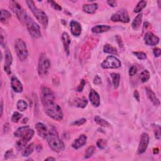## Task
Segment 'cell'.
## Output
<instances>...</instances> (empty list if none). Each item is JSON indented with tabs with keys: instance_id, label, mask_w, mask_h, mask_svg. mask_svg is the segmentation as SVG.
Here are the masks:
<instances>
[{
	"instance_id": "cell-1",
	"label": "cell",
	"mask_w": 161,
	"mask_h": 161,
	"mask_svg": "<svg viewBox=\"0 0 161 161\" xmlns=\"http://www.w3.org/2000/svg\"><path fill=\"white\" fill-rule=\"evenodd\" d=\"M34 134V130L29 126H23L18 128L14 133L15 137L20 139L16 144L17 150L19 151L23 150L27 143L33 138Z\"/></svg>"
},
{
	"instance_id": "cell-2",
	"label": "cell",
	"mask_w": 161,
	"mask_h": 161,
	"mask_svg": "<svg viewBox=\"0 0 161 161\" xmlns=\"http://www.w3.org/2000/svg\"><path fill=\"white\" fill-rule=\"evenodd\" d=\"M46 140L50 148L53 151L56 152H61L64 150V144L60 139L59 134L56 129L51 128L48 130Z\"/></svg>"
},
{
	"instance_id": "cell-3",
	"label": "cell",
	"mask_w": 161,
	"mask_h": 161,
	"mask_svg": "<svg viewBox=\"0 0 161 161\" xmlns=\"http://www.w3.org/2000/svg\"><path fill=\"white\" fill-rule=\"evenodd\" d=\"M45 113L51 118L56 121H61L64 114L61 106L54 101L43 105Z\"/></svg>"
},
{
	"instance_id": "cell-4",
	"label": "cell",
	"mask_w": 161,
	"mask_h": 161,
	"mask_svg": "<svg viewBox=\"0 0 161 161\" xmlns=\"http://www.w3.org/2000/svg\"><path fill=\"white\" fill-rule=\"evenodd\" d=\"M26 3L39 23L42 25L44 28H47L49 23V18L46 13L42 10L38 9L35 6L34 2L31 1V0L26 1Z\"/></svg>"
},
{
	"instance_id": "cell-5",
	"label": "cell",
	"mask_w": 161,
	"mask_h": 161,
	"mask_svg": "<svg viewBox=\"0 0 161 161\" xmlns=\"http://www.w3.org/2000/svg\"><path fill=\"white\" fill-rule=\"evenodd\" d=\"M23 24L25 25L29 34L33 39H37L41 37L42 34L40 32V26L31 17L28 15L25 19Z\"/></svg>"
},
{
	"instance_id": "cell-6",
	"label": "cell",
	"mask_w": 161,
	"mask_h": 161,
	"mask_svg": "<svg viewBox=\"0 0 161 161\" xmlns=\"http://www.w3.org/2000/svg\"><path fill=\"white\" fill-rule=\"evenodd\" d=\"M15 49L18 59L21 61H25L28 56V51L26 43L22 38H17L15 42Z\"/></svg>"
},
{
	"instance_id": "cell-7",
	"label": "cell",
	"mask_w": 161,
	"mask_h": 161,
	"mask_svg": "<svg viewBox=\"0 0 161 161\" xmlns=\"http://www.w3.org/2000/svg\"><path fill=\"white\" fill-rule=\"evenodd\" d=\"M51 67V61L45 54L40 56L38 64V72L40 76H45L48 73V70Z\"/></svg>"
},
{
	"instance_id": "cell-8",
	"label": "cell",
	"mask_w": 161,
	"mask_h": 161,
	"mask_svg": "<svg viewBox=\"0 0 161 161\" xmlns=\"http://www.w3.org/2000/svg\"><path fill=\"white\" fill-rule=\"evenodd\" d=\"M10 8L17 15L18 20L23 23L28 15L22 6L17 2L11 1L10 3Z\"/></svg>"
},
{
	"instance_id": "cell-9",
	"label": "cell",
	"mask_w": 161,
	"mask_h": 161,
	"mask_svg": "<svg viewBox=\"0 0 161 161\" xmlns=\"http://www.w3.org/2000/svg\"><path fill=\"white\" fill-rule=\"evenodd\" d=\"M122 66L121 61L116 57L110 56L107 57L101 64L103 69H118Z\"/></svg>"
},
{
	"instance_id": "cell-10",
	"label": "cell",
	"mask_w": 161,
	"mask_h": 161,
	"mask_svg": "<svg viewBox=\"0 0 161 161\" xmlns=\"http://www.w3.org/2000/svg\"><path fill=\"white\" fill-rule=\"evenodd\" d=\"M111 20L113 22H122L127 23L130 22V17L128 12L125 9H121L113 13L111 17Z\"/></svg>"
},
{
	"instance_id": "cell-11",
	"label": "cell",
	"mask_w": 161,
	"mask_h": 161,
	"mask_svg": "<svg viewBox=\"0 0 161 161\" xmlns=\"http://www.w3.org/2000/svg\"><path fill=\"white\" fill-rule=\"evenodd\" d=\"M41 100L43 105L55 101V95L54 92L48 87L42 86L41 91Z\"/></svg>"
},
{
	"instance_id": "cell-12",
	"label": "cell",
	"mask_w": 161,
	"mask_h": 161,
	"mask_svg": "<svg viewBox=\"0 0 161 161\" xmlns=\"http://www.w3.org/2000/svg\"><path fill=\"white\" fill-rule=\"evenodd\" d=\"M149 143V136L148 134L143 133L141 135L140 143L137 150V152L139 154H142L146 151Z\"/></svg>"
},
{
	"instance_id": "cell-13",
	"label": "cell",
	"mask_w": 161,
	"mask_h": 161,
	"mask_svg": "<svg viewBox=\"0 0 161 161\" xmlns=\"http://www.w3.org/2000/svg\"><path fill=\"white\" fill-rule=\"evenodd\" d=\"M144 42L149 46H155L159 43V38L152 32L147 33L144 38Z\"/></svg>"
},
{
	"instance_id": "cell-14",
	"label": "cell",
	"mask_w": 161,
	"mask_h": 161,
	"mask_svg": "<svg viewBox=\"0 0 161 161\" xmlns=\"http://www.w3.org/2000/svg\"><path fill=\"white\" fill-rule=\"evenodd\" d=\"M13 62V57L11 52L7 49L5 51V66L4 69L5 71L7 73V74L10 75L12 73L11 71V66Z\"/></svg>"
},
{
	"instance_id": "cell-15",
	"label": "cell",
	"mask_w": 161,
	"mask_h": 161,
	"mask_svg": "<svg viewBox=\"0 0 161 161\" xmlns=\"http://www.w3.org/2000/svg\"><path fill=\"white\" fill-rule=\"evenodd\" d=\"M62 42L63 44L64 51L68 56L70 53V45H71V38L67 32H63L61 36Z\"/></svg>"
},
{
	"instance_id": "cell-16",
	"label": "cell",
	"mask_w": 161,
	"mask_h": 161,
	"mask_svg": "<svg viewBox=\"0 0 161 161\" xmlns=\"http://www.w3.org/2000/svg\"><path fill=\"white\" fill-rule=\"evenodd\" d=\"M87 142V137L85 135H80L79 138L76 139L72 144V147L74 149L77 150L85 146Z\"/></svg>"
},
{
	"instance_id": "cell-17",
	"label": "cell",
	"mask_w": 161,
	"mask_h": 161,
	"mask_svg": "<svg viewBox=\"0 0 161 161\" xmlns=\"http://www.w3.org/2000/svg\"><path fill=\"white\" fill-rule=\"evenodd\" d=\"M70 28L71 33L75 37H79L81 33L82 27L79 22L75 20H72L70 22Z\"/></svg>"
},
{
	"instance_id": "cell-18",
	"label": "cell",
	"mask_w": 161,
	"mask_h": 161,
	"mask_svg": "<svg viewBox=\"0 0 161 161\" xmlns=\"http://www.w3.org/2000/svg\"><path fill=\"white\" fill-rule=\"evenodd\" d=\"M11 86L13 91L16 93H20L23 91V85L20 80L16 76H13L11 78Z\"/></svg>"
},
{
	"instance_id": "cell-19",
	"label": "cell",
	"mask_w": 161,
	"mask_h": 161,
	"mask_svg": "<svg viewBox=\"0 0 161 161\" xmlns=\"http://www.w3.org/2000/svg\"><path fill=\"white\" fill-rule=\"evenodd\" d=\"M35 127L38 135L42 139H46L49 130L47 127L42 123H37Z\"/></svg>"
},
{
	"instance_id": "cell-20",
	"label": "cell",
	"mask_w": 161,
	"mask_h": 161,
	"mask_svg": "<svg viewBox=\"0 0 161 161\" xmlns=\"http://www.w3.org/2000/svg\"><path fill=\"white\" fill-rule=\"evenodd\" d=\"M88 103V100L85 97L74 98L71 103V105L80 108H85L87 106Z\"/></svg>"
},
{
	"instance_id": "cell-21",
	"label": "cell",
	"mask_w": 161,
	"mask_h": 161,
	"mask_svg": "<svg viewBox=\"0 0 161 161\" xmlns=\"http://www.w3.org/2000/svg\"><path fill=\"white\" fill-rule=\"evenodd\" d=\"M89 99L91 101V104L95 106L98 107L100 105V97L99 94L94 90H91L90 95H89Z\"/></svg>"
},
{
	"instance_id": "cell-22",
	"label": "cell",
	"mask_w": 161,
	"mask_h": 161,
	"mask_svg": "<svg viewBox=\"0 0 161 161\" xmlns=\"http://www.w3.org/2000/svg\"><path fill=\"white\" fill-rule=\"evenodd\" d=\"M146 94L147 95L148 98L150 100V101L155 106L160 105V101L159 98L157 97L155 93L149 88H145Z\"/></svg>"
},
{
	"instance_id": "cell-23",
	"label": "cell",
	"mask_w": 161,
	"mask_h": 161,
	"mask_svg": "<svg viewBox=\"0 0 161 161\" xmlns=\"http://www.w3.org/2000/svg\"><path fill=\"white\" fill-rule=\"evenodd\" d=\"M12 19V15L9 11L5 9L1 10V15H0V20L3 24H7Z\"/></svg>"
},
{
	"instance_id": "cell-24",
	"label": "cell",
	"mask_w": 161,
	"mask_h": 161,
	"mask_svg": "<svg viewBox=\"0 0 161 161\" xmlns=\"http://www.w3.org/2000/svg\"><path fill=\"white\" fill-rule=\"evenodd\" d=\"M111 30V27L106 25H98L94 26L91 28V31L94 33H101L108 32Z\"/></svg>"
},
{
	"instance_id": "cell-25",
	"label": "cell",
	"mask_w": 161,
	"mask_h": 161,
	"mask_svg": "<svg viewBox=\"0 0 161 161\" xmlns=\"http://www.w3.org/2000/svg\"><path fill=\"white\" fill-rule=\"evenodd\" d=\"M98 6L96 3L85 4L83 6L82 10L84 12L88 14H94L98 10Z\"/></svg>"
},
{
	"instance_id": "cell-26",
	"label": "cell",
	"mask_w": 161,
	"mask_h": 161,
	"mask_svg": "<svg viewBox=\"0 0 161 161\" xmlns=\"http://www.w3.org/2000/svg\"><path fill=\"white\" fill-rule=\"evenodd\" d=\"M142 18H143V14L140 13L134 18V20L132 23V27L134 30H137L140 28L142 22Z\"/></svg>"
},
{
	"instance_id": "cell-27",
	"label": "cell",
	"mask_w": 161,
	"mask_h": 161,
	"mask_svg": "<svg viewBox=\"0 0 161 161\" xmlns=\"http://www.w3.org/2000/svg\"><path fill=\"white\" fill-rule=\"evenodd\" d=\"M94 120H95V122L98 125H99L101 127H110V126H111L110 124L108 122V121H106V120L101 118L99 116H96L94 118Z\"/></svg>"
},
{
	"instance_id": "cell-28",
	"label": "cell",
	"mask_w": 161,
	"mask_h": 161,
	"mask_svg": "<svg viewBox=\"0 0 161 161\" xmlns=\"http://www.w3.org/2000/svg\"><path fill=\"white\" fill-rule=\"evenodd\" d=\"M35 149V144L34 143H32L27 146H26L22 152V155L23 157H29L33 152Z\"/></svg>"
},
{
	"instance_id": "cell-29",
	"label": "cell",
	"mask_w": 161,
	"mask_h": 161,
	"mask_svg": "<svg viewBox=\"0 0 161 161\" xmlns=\"http://www.w3.org/2000/svg\"><path fill=\"white\" fill-rule=\"evenodd\" d=\"M111 77L112 79V83L115 89H117L120 85V75L118 73H111Z\"/></svg>"
},
{
	"instance_id": "cell-30",
	"label": "cell",
	"mask_w": 161,
	"mask_h": 161,
	"mask_svg": "<svg viewBox=\"0 0 161 161\" xmlns=\"http://www.w3.org/2000/svg\"><path fill=\"white\" fill-rule=\"evenodd\" d=\"M103 52L106 54H110L112 55H118L117 49L110 44H105L103 47Z\"/></svg>"
},
{
	"instance_id": "cell-31",
	"label": "cell",
	"mask_w": 161,
	"mask_h": 161,
	"mask_svg": "<svg viewBox=\"0 0 161 161\" xmlns=\"http://www.w3.org/2000/svg\"><path fill=\"white\" fill-rule=\"evenodd\" d=\"M139 79L142 83L147 82L150 79V72L148 70H144L139 76Z\"/></svg>"
},
{
	"instance_id": "cell-32",
	"label": "cell",
	"mask_w": 161,
	"mask_h": 161,
	"mask_svg": "<svg viewBox=\"0 0 161 161\" xmlns=\"http://www.w3.org/2000/svg\"><path fill=\"white\" fill-rule=\"evenodd\" d=\"M146 6H147V2L145 1H144V0H142V1H140L135 7L134 12L136 13H140L141 11L146 7Z\"/></svg>"
},
{
	"instance_id": "cell-33",
	"label": "cell",
	"mask_w": 161,
	"mask_h": 161,
	"mask_svg": "<svg viewBox=\"0 0 161 161\" xmlns=\"http://www.w3.org/2000/svg\"><path fill=\"white\" fill-rule=\"evenodd\" d=\"M17 109L20 111H24L25 110H26L28 108V104L27 103L23 100H18V101L17 102Z\"/></svg>"
},
{
	"instance_id": "cell-34",
	"label": "cell",
	"mask_w": 161,
	"mask_h": 161,
	"mask_svg": "<svg viewBox=\"0 0 161 161\" xmlns=\"http://www.w3.org/2000/svg\"><path fill=\"white\" fill-rule=\"evenodd\" d=\"M95 150H96V148L94 146H90L87 150H86V152H85V159H89L90 157H91L93 154H95Z\"/></svg>"
},
{
	"instance_id": "cell-35",
	"label": "cell",
	"mask_w": 161,
	"mask_h": 161,
	"mask_svg": "<svg viewBox=\"0 0 161 161\" xmlns=\"http://www.w3.org/2000/svg\"><path fill=\"white\" fill-rule=\"evenodd\" d=\"M22 115L18 113V111H15L13 113L12 117V121L13 123H18L20 120L22 118Z\"/></svg>"
},
{
	"instance_id": "cell-36",
	"label": "cell",
	"mask_w": 161,
	"mask_h": 161,
	"mask_svg": "<svg viewBox=\"0 0 161 161\" xmlns=\"http://www.w3.org/2000/svg\"><path fill=\"white\" fill-rule=\"evenodd\" d=\"M96 145L100 149H104L107 145V142L102 139H98L96 142Z\"/></svg>"
},
{
	"instance_id": "cell-37",
	"label": "cell",
	"mask_w": 161,
	"mask_h": 161,
	"mask_svg": "<svg viewBox=\"0 0 161 161\" xmlns=\"http://www.w3.org/2000/svg\"><path fill=\"white\" fill-rule=\"evenodd\" d=\"M133 54L139 60H145L147 59V54L143 52H134Z\"/></svg>"
},
{
	"instance_id": "cell-38",
	"label": "cell",
	"mask_w": 161,
	"mask_h": 161,
	"mask_svg": "<svg viewBox=\"0 0 161 161\" xmlns=\"http://www.w3.org/2000/svg\"><path fill=\"white\" fill-rule=\"evenodd\" d=\"M154 133H155V137L157 140H160V127L158 125L154 126Z\"/></svg>"
},
{
	"instance_id": "cell-39",
	"label": "cell",
	"mask_w": 161,
	"mask_h": 161,
	"mask_svg": "<svg viewBox=\"0 0 161 161\" xmlns=\"http://www.w3.org/2000/svg\"><path fill=\"white\" fill-rule=\"evenodd\" d=\"M86 122V119L85 118H80L79 120H76L72 124V125H76V126H80L84 125Z\"/></svg>"
},
{
	"instance_id": "cell-40",
	"label": "cell",
	"mask_w": 161,
	"mask_h": 161,
	"mask_svg": "<svg viewBox=\"0 0 161 161\" xmlns=\"http://www.w3.org/2000/svg\"><path fill=\"white\" fill-rule=\"evenodd\" d=\"M48 3H50L51 7L54 10H56L57 11H61L62 10V7L59 4H57L56 2H54V1H48Z\"/></svg>"
},
{
	"instance_id": "cell-41",
	"label": "cell",
	"mask_w": 161,
	"mask_h": 161,
	"mask_svg": "<svg viewBox=\"0 0 161 161\" xmlns=\"http://www.w3.org/2000/svg\"><path fill=\"white\" fill-rule=\"evenodd\" d=\"M85 85H86V81L84 79H82L81 80H80V84L79 85V86L77 88V92H81L83 90Z\"/></svg>"
},
{
	"instance_id": "cell-42",
	"label": "cell",
	"mask_w": 161,
	"mask_h": 161,
	"mask_svg": "<svg viewBox=\"0 0 161 161\" xmlns=\"http://www.w3.org/2000/svg\"><path fill=\"white\" fill-rule=\"evenodd\" d=\"M137 69L135 66H132L130 67L129 73L130 76H134L137 74Z\"/></svg>"
},
{
	"instance_id": "cell-43",
	"label": "cell",
	"mask_w": 161,
	"mask_h": 161,
	"mask_svg": "<svg viewBox=\"0 0 161 161\" xmlns=\"http://www.w3.org/2000/svg\"><path fill=\"white\" fill-rule=\"evenodd\" d=\"M93 83H94L95 85H98V86H99V85H100L101 84V83H102L101 79V77L98 75L96 76V77H95V79L93 80Z\"/></svg>"
},
{
	"instance_id": "cell-44",
	"label": "cell",
	"mask_w": 161,
	"mask_h": 161,
	"mask_svg": "<svg viewBox=\"0 0 161 161\" xmlns=\"http://www.w3.org/2000/svg\"><path fill=\"white\" fill-rule=\"evenodd\" d=\"M153 53H154L155 57H160V56L161 54V50H160V49H159L158 47H155L153 49Z\"/></svg>"
},
{
	"instance_id": "cell-45",
	"label": "cell",
	"mask_w": 161,
	"mask_h": 161,
	"mask_svg": "<svg viewBox=\"0 0 161 161\" xmlns=\"http://www.w3.org/2000/svg\"><path fill=\"white\" fill-rule=\"evenodd\" d=\"M13 149H10V150H8L7 151V152L5 153V160L8 159L10 158L12 156H13Z\"/></svg>"
},
{
	"instance_id": "cell-46",
	"label": "cell",
	"mask_w": 161,
	"mask_h": 161,
	"mask_svg": "<svg viewBox=\"0 0 161 161\" xmlns=\"http://www.w3.org/2000/svg\"><path fill=\"white\" fill-rule=\"evenodd\" d=\"M116 41H117L119 46L120 47H123L124 44H123V42H122V38H121V37L119 35H116Z\"/></svg>"
},
{
	"instance_id": "cell-47",
	"label": "cell",
	"mask_w": 161,
	"mask_h": 161,
	"mask_svg": "<svg viewBox=\"0 0 161 161\" xmlns=\"http://www.w3.org/2000/svg\"><path fill=\"white\" fill-rule=\"evenodd\" d=\"M107 3L108 4L109 6L111 7H117V2L116 1H113V0H110V1H108Z\"/></svg>"
},
{
	"instance_id": "cell-48",
	"label": "cell",
	"mask_w": 161,
	"mask_h": 161,
	"mask_svg": "<svg viewBox=\"0 0 161 161\" xmlns=\"http://www.w3.org/2000/svg\"><path fill=\"white\" fill-rule=\"evenodd\" d=\"M134 98H135V100H136L138 102H139V101H140V95H139V92H138L137 90H135V91H134Z\"/></svg>"
},
{
	"instance_id": "cell-49",
	"label": "cell",
	"mask_w": 161,
	"mask_h": 161,
	"mask_svg": "<svg viewBox=\"0 0 161 161\" xmlns=\"http://www.w3.org/2000/svg\"><path fill=\"white\" fill-rule=\"evenodd\" d=\"M9 129H10V127H9V124H5L4 125V131L5 133L8 132V130H9Z\"/></svg>"
},
{
	"instance_id": "cell-50",
	"label": "cell",
	"mask_w": 161,
	"mask_h": 161,
	"mask_svg": "<svg viewBox=\"0 0 161 161\" xmlns=\"http://www.w3.org/2000/svg\"><path fill=\"white\" fill-rule=\"evenodd\" d=\"M3 100H2V101H1V116L3 115Z\"/></svg>"
},
{
	"instance_id": "cell-51",
	"label": "cell",
	"mask_w": 161,
	"mask_h": 161,
	"mask_svg": "<svg viewBox=\"0 0 161 161\" xmlns=\"http://www.w3.org/2000/svg\"><path fill=\"white\" fill-rule=\"evenodd\" d=\"M154 154H159V149L158 148H155V149H154Z\"/></svg>"
},
{
	"instance_id": "cell-52",
	"label": "cell",
	"mask_w": 161,
	"mask_h": 161,
	"mask_svg": "<svg viewBox=\"0 0 161 161\" xmlns=\"http://www.w3.org/2000/svg\"><path fill=\"white\" fill-rule=\"evenodd\" d=\"M45 160H56V159L54 157H47V159H46Z\"/></svg>"
}]
</instances>
